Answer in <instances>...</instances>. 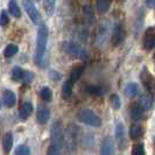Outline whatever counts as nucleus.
Returning a JSON list of instances; mask_svg holds the SVG:
<instances>
[{"label":"nucleus","mask_w":155,"mask_h":155,"mask_svg":"<svg viewBox=\"0 0 155 155\" xmlns=\"http://www.w3.org/2000/svg\"><path fill=\"white\" fill-rule=\"evenodd\" d=\"M48 36H49V31L46 25H40L39 29H38V38H36V51H35V62L36 64L41 67L43 60H45V55L47 51V45H48Z\"/></svg>","instance_id":"1"},{"label":"nucleus","mask_w":155,"mask_h":155,"mask_svg":"<svg viewBox=\"0 0 155 155\" xmlns=\"http://www.w3.org/2000/svg\"><path fill=\"white\" fill-rule=\"evenodd\" d=\"M61 50L64 54L75 57V58H79V60H84L87 57V51L85 49L72 41H64L61 45Z\"/></svg>","instance_id":"2"},{"label":"nucleus","mask_w":155,"mask_h":155,"mask_svg":"<svg viewBox=\"0 0 155 155\" xmlns=\"http://www.w3.org/2000/svg\"><path fill=\"white\" fill-rule=\"evenodd\" d=\"M77 119L83 123V124L91 126V127H101V118L97 116L93 111L89 109H82L77 112Z\"/></svg>","instance_id":"3"},{"label":"nucleus","mask_w":155,"mask_h":155,"mask_svg":"<svg viewBox=\"0 0 155 155\" xmlns=\"http://www.w3.org/2000/svg\"><path fill=\"white\" fill-rule=\"evenodd\" d=\"M64 134H63V128L62 125L60 121H55L51 125V130H50V145H53L57 148H62L63 142H64Z\"/></svg>","instance_id":"4"},{"label":"nucleus","mask_w":155,"mask_h":155,"mask_svg":"<svg viewBox=\"0 0 155 155\" xmlns=\"http://www.w3.org/2000/svg\"><path fill=\"white\" fill-rule=\"evenodd\" d=\"M22 5L28 16H29V19L31 20V22L34 25H39L40 20H41V15H40V12L38 11V8L35 7V5L33 4V1L31 0H22Z\"/></svg>","instance_id":"5"},{"label":"nucleus","mask_w":155,"mask_h":155,"mask_svg":"<svg viewBox=\"0 0 155 155\" xmlns=\"http://www.w3.org/2000/svg\"><path fill=\"white\" fill-rule=\"evenodd\" d=\"M63 140H65V146H67V149L69 152H72L76 149L77 135H76V131L74 130V126H72V128H71V125L68 127V130L65 132V138H63Z\"/></svg>","instance_id":"6"},{"label":"nucleus","mask_w":155,"mask_h":155,"mask_svg":"<svg viewBox=\"0 0 155 155\" xmlns=\"http://www.w3.org/2000/svg\"><path fill=\"white\" fill-rule=\"evenodd\" d=\"M125 39V29L121 25H116V27L113 28L112 31V36H111V43L114 47H118L119 45L123 43Z\"/></svg>","instance_id":"7"},{"label":"nucleus","mask_w":155,"mask_h":155,"mask_svg":"<svg viewBox=\"0 0 155 155\" xmlns=\"http://www.w3.org/2000/svg\"><path fill=\"white\" fill-rule=\"evenodd\" d=\"M101 155H114V143L111 137H106L101 146Z\"/></svg>","instance_id":"8"},{"label":"nucleus","mask_w":155,"mask_h":155,"mask_svg":"<svg viewBox=\"0 0 155 155\" xmlns=\"http://www.w3.org/2000/svg\"><path fill=\"white\" fill-rule=\"evenodd\" d=\"M116 139H117V142H118V146L119 148H123L125 147V127L123 123H118L116 126Z\"/></svg>","instance_id":"9"},{"label":"nucleus","mask_w":155,"mask_h":155,"mask_svg":"<svg viewBox=\"0 0 155 155\" xmlns=\"http://www.w3.org/2000/svg\"><path fill=\"white\" fill-rule=\"evenodd\" d=\"M33 111H34L33 105H31L29 101H25V103H22V105L20 106L19 116H20V118H21L22 120H26V119L33 113Z\"/></svg>","instance_id":"10"},{"label":"nucleus","mask_w":155,"mask_h":155,"mask_svg":"<svg viewBox=\"0 0 155 155\" xmlns=\"http://www.w3.org/2000/svg\"><path fill=\"white\" fill-rule=\"evenodd\" d=\"M130 116L134 121H139L143 117V110L140 107L139 104H133L130 109Z\"/></svg>","instance_id":"11"},{"label":"nucleus","mask_w":155,"mask_h":155,"mask_svg":"<svg viewBox=\"0 0 155 155\" xmlns=\"http://www.w3.org/2000/svg\"><path fill=\"white\" fill-rule=\"evenodd\" d=\"M141 79H142V82H143L145 87L147 89V91H149L150 93H153V91H154V79L150 76V74H149L148 71L147 72H142Z\"/></svg>","instance_id":"12"},{"label":"nucleus","mask_w":155,"mask_h":155,"mask_svg":"<svg viewBox=\"0 0 155 155\" xmlns=\"http://www.w3.org/2000/svg\"><path fill=\"white\" fill-rule=\"evenodd\" d=\"M72 86H74V82L67 79L62 86V98L63 101H68L70 97H71V93H72Z\"/></svg>","instance_id":"13"},{"label":"nucleus","mask_w":155,"mask_h":155,"mask_svg":"<svg viewBox=\"0 0 155 155\" xmlns=\"http://www.w3.org/2000/svg\"><path fill=\"white\" fill-rule=\"evenodd\" d=\"M2 99H4V103L7 107H13L15 105V93L11 90H6L4 92V96H2Z\"/></svg>","instance_id":"14"},{"label":"nucleus","mask_w":155,"mask_h":155,"mask_svg":"<svg viewBox=\"0 0 155 155\" xmlns=\"http://www.w3.org/2000/svg\"><path fill=\"white\" fill-rule=\"evenodd\" d=\"M49 118H50V111L47 107L40 106L39 110H38V121L40 124H46L49 120Z\"/></svg>","instance_id":"15"},{"label":"nucleus","mask_w":155,"mask_h":155,"mask_svg":"<svg viewBox=\"0 0 155 155\" xmlns=\"http://www.w3.org/2000/svg\"><path fill=\"white\" fill-rule=\"evenodd\" d=\"M140 107L143 110H150L152 109V106H153V98H152V96H149L148 93L146 94H143L141 98H140V103H139Z\"/></svg>","instance_id":"16"},{"label":"nucleus","mask_w":155,"mask_h":155,"mask_svg":"<svg viewBox=\"0 0 155 155\" xmlns=\"http://www.w3.org/2000/svg\"><path fill=\"white\" fill-rule=\"evenodd\" d=\"M2 147H4V150L6 154L11 152V149L13 147V134L11 132H7L5 134L4 140H2Z\"/></svg>","instance_id":"17"},{"label":"nucleus","mask_w":155,"mask_h":155,"mask_svg":"<svg viewBox=\"0 0 155 155\" xmlns=\"http://www.w3.org/2000/svg\"><path fill=\"white\" fill-rule=\"evenodd\" d=\"M8 11L14 18H20L21 16V9L19 7L16 0H11L8 4Z\"/></svg>","instance_id":"18"},{"label":"nucleus","mask_w":155,"mask_h":155,"mask_svg":"<svg viewBox=\"0 0 155 155\" xmlns=\"http://www.w3.org/2000/svg\"><path fill=\"white\" fill-rule=\"evenodd\" d=\"M155 47V36L154 34H146L145 39H143V48L146 50H152Z\"/></svg>","instance_id":"19"},{"label":"nucleus","mask_w":155,"mask_h":155,"mask_svg":"<svg viewBox=\"0 0 155 155\" xmlns=\"http://www.w3.org/2000/svg\"><path fill=\"white\" fill-rule=\"evenodd\" d=\"M111 0H97L96 1V8L99 13H106L109 11Z\"/></svg>","instance_id":"20"},{"label":"nucleus","mask_w":155,"mask_h":155,"mask_svg":"<svg viewBox=\"0 0 155 155\" xmlns=\"http://www.w3.org/2000/svg\"><path fill=\"white\" fill-rule=\"evenodd\" d=\"M142 135V127L139 125H132L130 128V137L132 140H138Z\"/></svg>","instance_id":"21"},{"label":"nucleus","mask_w":155,"mask_h":155,"mask_svg":"<svg viewBox=\"0 0 155 155\" xmlns=\"http://www.w3.org/2000/svg\"><path fill=\"white\" fill-rule=\"evenodd\" d=\"M138 92H139V87L135 83H130L125 87V94L128 97H134L138 94Z\"/></svg>","instance_id":"22"},{"label":"nucleus","mask_w":155,"mask_h":155,"mask_svg":"<svg viewBox=\"0 0 155 155\" xmlns=\"http://www.w3.org/2000/svg\"><path fill=\"white\" fill-rule=\"evenodd\" d=\"M45 5V11L48 15H53L55 12V6H56V0H43Z\"/></svg>","instance_id":"23"},{"label":"nucleus","mask_w":155,"mask_h":155,"mask_svg":"<svg viewBox=\"0 0 155 155\" xmlns=\"http://www.w3.org/2000/svg\"><path fill=\"white\" fill-rule=\"evenodd\" d=\"M82 72H83V67L82 65H77V67H74L71 71H70V81H72V82H75V81H77L78 78L81 77V75H82Z\"/></svg>","instance_id":"24"},{"label":"nucleus","mask_w":155,"mask_h":155,"mask_svg":"<svg viewBox=\"0 0 155 155\" xmlns=\"http://www.w3.org/2000/svg\"><path fill=\"white\" fill-rule=\"evenodd\" d=\"M85 92L91 94V96H101L103 89L98 85H87L85 86Z\"/></svg>","instance_id":"25"},{"label":"nucleus","mask_w":155,"mask_h":155,"mask_svg":"<svg viewBox=\"0 0 155 155\" xmlns=\"http://www.w3.org/2000/svg\"><path fill=\"white\" fill-rule=\"evenodd\" d=\"M40 96H41L42 101H50L51 98H53V92H51V90H50L48 86H43V87L40 90Z\"/></svg>","instance_id":"26"},{"label":"nucleus","mask_w":155,"mask_h":155,"mask_svg":"<svg viewBox=\"0 0 155 155\" xmlns=\"http://www.w3.org/2000/svg\"><path fill=\"white\" fill-rule=\"evenodd\" d=\"M18 51H19V48H18V46L13 45V43H11V45H8V46L5 48V50H4V55H5V57L9 58V57L14 56Z\"/></svg>","instance_id":"27"},{"label":"nucleus","mask_w":155,"mask_h":155,"mask_svg":"<svg viewBox=\"0 0 155 155\" xmlns=\"http://www.w3.org/2000/svg\"><path fill=\"white\" fill-rule=\"evenodd\" d=\"M22 74H23V70L20 68V67H14L12 69V78L13 81H21L22 79Z\"/></svg>","instance_id":"28"},{"label":"nucleus","mask_w":155,"mask_h":155,"mask_svg":"<svg viewBox=\"0 0 155 155\" xmlns=\"http://www.w3.org/2000/svg\"><path fill=\"white\" fill-rule=\"evenodd\" d=\"M110 103H111L112 107L116 110H119L120 106H121V101H120V98H119L118 94H111V97H110Z\"/></svg>","instance_id":"29"},{"label":"nucleus","mask_w":155,"mask_h":155,"mask_svg":"<svg viewBox=\"0 0 155 155\" xmlns=\"http://www.w3.org/2000/svg\"><path fill=\"white\" fill-rule=\"evenodd\" d=\"M15 155H31V149L27 145H20L16 147Z\"/></svg>","instance_id":"30"},{"label":"nucleus","mask_w":155,"mask_h":155,"mask_svg":"<svg viewBox=\"0 0 155 155\" xmlns=\"http://www.w3.org/2000/svg\"><path fill=\"white\" fill-rule=\"evenodd\" d=\"M132 155H145V148L141 143L134 145L132 149Z\"/></svg>","instance_id":"31"},{"label":"nucleus","mask_w":155,"mask_h":155,"mask_svg":"<svg viewBox=\"0 0 155 155\" xmlns=\"http://www.w3.org/2000/svg\"><path fill=\"white\" fill-rule=\"evenodd\" d=\"M33 78H34V75L31 74V71H23L22 79H21V81H23L25 84H31V81H33Z\"/></svg>","instance_id":"32"},{"label":"nucleus","mask_w":155,"mask_h":155,"mask_svg":"<svg viewBox=\"0 0 155 155\" xmlns=\"http://www.w3.org/2000/svg\"><path fill=\"white\" fill-rule=\"evenodd\" d=\"M9 22V18L6 11H1V14H0V26H6Z\"/></svg>","instance_id":"33"},{"label":"nucleus","mask_w":155,"mask_h":155,"mask_svg":"<svg viewBox=\"0 0 155 155\" xmlns=\"http://www.w3.org/2000/svg\"><path fill=\"white\" fill-rule=\"evenodd\" d=\"M47 155H61V149L50 145L47 149Z\"/></svg>","instance_id":"34"},{"label":"nucleus","mask_w":155,"mask_h":155,"mask_svg":"<svg viewBox=\"0 0 155 155\" xmlns=\"http://www.w3.org/2000/svg\"><path fill=\"white\" fill-rule=\"evenodd\" d=\"M91 8L92 7H90L89 5L84 6V12H85V14L89 20H93V13H92V9H91Z\"/></svg>","instance_id":"35"},{"label":"nucleus","mask_w":155,"mask_h":155,"mask_svg":"<svg viewBox=\"0 0 155 155\" xmlns=\"http://www.w3.org/2000/svg\"><path fill=\"white\" fill-rule=\"evenodd\" d=\"M146 5H147L148 8L153 9L155 7V0H146Z\"/></svg>","instance_id":"36"},{"label":"nucleus","mask_w":155,"mask_h":155,"mask_svg":"<svg viewBox=\"0 0 155 155\" xmlns=\"http://www.w3.org/2000/svg\"><path fill=\"white\" fill-rule=\"evenodd\" d=\"M0 110H1V101H0Z\"/></svg>","instance_id":"37"}]
</instances>
